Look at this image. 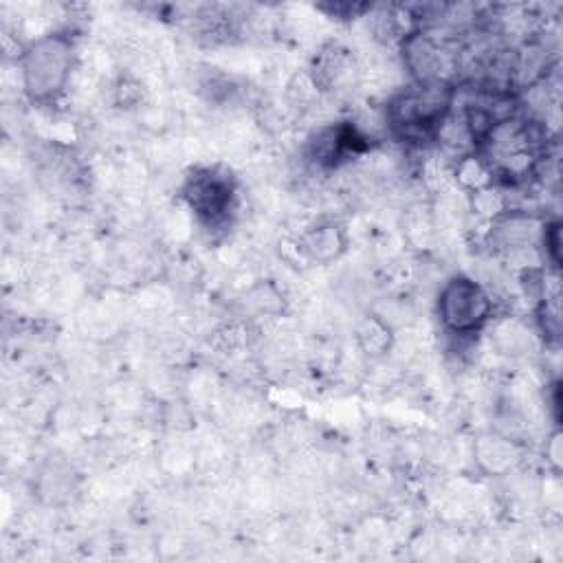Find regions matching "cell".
<instances>
[{
  "mask_svg": "<svg viewBox=\"0 0 563 563\" xmlns=\"http://www.w3.org/2000/svg\"><path fill=\"white\" fill-rule=\"evenodd\" d=\"M233 198V180L227 174L211 167L194 172L185 185L187 205L200 220L209 224L220 222L227 218V213H231Z\"/></svg>",
  "mask_w": 563,
  "mask_h": 563,
  "instance_id": "277c9868",
  "label": "cell"
},
{
  "mask_svg": "<svg viewBox=\"0 0 563 563\" xmlns=\"http://www.w3.org/2000/svg\"><path fill=\"white\" fill-rule=\"evenodd\" d=\"M402 62L418 84H446V75L457 68L455 55L424 31L405 35Z\"/></svg>",
  "mask_w": 563,
  "mask_h": 563,
  "instance_id": "5b68a950",
  "label": "cell"
},
{
  "mask_svg": "<svg viewBox=\"0 0 563 563\" xmlns=\"http://www.w3.org/2000/svg\"><path fill=\"white\" fill-rule=\"evenodd\" d=\"M20 86L33 103H51L64 95L75 70V42L68 33H46L29 42L20 57Z\"/></svg>",
  "mask_w": 563,
  "mask_h": 563,
  "instance_id": "6da1fadb",
  "label": "cell"
},
{
  "mask_svg": "<svg viewBox=\"0 0 563 563\" xmlns=\"http://www.w3.org/2000/svg\"><path fill=\"white\" fill-rule=\"evenodd\" d=\"M438 317L449 334L468 336L490 321L493 299L479 282L457 275L440 288Z\"/></svg>",
  "mask_w": 563,
  "mask_h": 563,
  "instance_id": "3957f363",
  "label": "cell"
},
{
  "mask_svg": "<svg viewBox=\"0 0 563 563\" xmlns=\"http://www.w3.org/2000/svg\"><path fill=\"white\" fill-rule=\"evenodd\" d=\"M299 249L312 262H330L345 251V238L336 224L325 222L308 229L299 240Z\"/></svg>",
  "mask_w": 563,
  "mask_h": 563,
  "instance_id": "8992f818",
  "label": "cell"
},
{
  "mask_svg": "<svg viewBox=\"0 0 563 563\" xmlns=\"http://www.w3.org/2000/svg\"><path fill=\"white\" fill-rule=\"evenodd\" d=\"M451 103L453 90L446 84H416L389 99L385 123L402 139L438 134Z\"/></svg>",
  "mask_w": 563,
  "mask_h": 563,
  "instance_id": "7a4b0ae2",
  "label": "cell"
}]
</instances>
